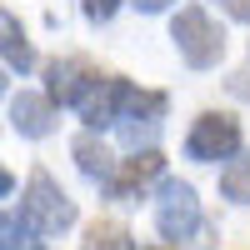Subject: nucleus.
Segmentation results:
<instances>
[{"label": "nucleus", "mask_w": 250, "mask_h": 250, "mask_svg": "<svg viewBox=\"0 0 250 250\" xmlns=\"http://www.w3.org/2000/svg\"><path fill=\"white\" fill-rule=\"evenodd\" d=\"M220 195L230 205H250V155H230V165L220 170Z\"/></svg>", "instance_id": "obj_12"}, {"label": "nucleus", "mask_w": 250, "mask_h": 250, "mask_svg": "<svg viewBox=\"0 0 250 250\" xmlns=\"http://www.w3.org/2000/svg\"><path fill=\"white\" fill-rule=\"evenodd\" d=\"M10 185H15V180H10V170H5V165H0V200L10 195Z\"/></svg>", "instance_id": "obj_18"}, {"label": "nucleus", "mask_w": 250, "mask_h": 250, "mask_svg": "<svg viewBox=\"0 0 250 250\" xmlns=\"http://www.w3.org/2000/svg\"><path fill=\"white\" fill-rule=\"evenodd\" d=\"M10 125H15V135H25V140H45L55 130V105H50V95H35V90H20L10 100Z\"/></svg>", "instance_id": "obj_8"}, {"label": "nucleus", "mask_w": 250, "mask_h": 250, "mask_svg": "<svg viewBox=\"0 0 250 250\" xmlns=\"http://www.w3.org/2000/svg\"><path fill=\"white\" fill-rule=\"evenodd\" d=\"M0 95H5V70H0Z\"/></svg>", "instance_id": "obj_19"}, {"label": "nucleus", "mask_w": 250, "mask_h": 250, "mask_svg": "<svg viewBox=\"0 0 250 250\" xmlns=\"http://www.w3.org/2000/svg\"><path fill=\"white\" fill-rule=\"evenodd\" d=\"M45 80H50V105H75L80 110V100L100 85V70L80 55H65V60H50Z\"/></svg>", "instance_id": "obj_7"}, {"label": "nucleus", "mask_w": 250, "mask_h": 250, "mask_svg": "<svg viewBox=\"0 0 250 250\" xmlns=\"http://www.w3.org/2000/svg\"><path fill=\"white\" fill-rule=\"evenodd\" d=\"M0 60L20 75L35 70V50H30V40H25V30H20V20L10 10H0Z\"/></svg>", "instance_id": "obj_9"}, {"label": "nucleus", "mask_w": 250, "mask_h": 250, "mask_svg": "<svg viewBox=\"0 0 250 250\" xmlns=\"http://www.w3.org/2000/svg\"><path fill=\"white\" fill-rule=\"evenodd\" d=\"M165 105H170V100H165L160 90H135L130 85V95H125V105H120V120H115L130 150H140V145L155 140L160 120H165Z\"/></svg>", "instance_id": "obj_5"}, {"label": "nucleus", "mask_w": 250, "mask_h": 250, "mask_svg": "<svg viewBox=\"0 0 250 250\" xmlns=\"http://www.w3.org/2000/svg\"><path fill=\"white\" fill-rule=\"evenodd\" d=\"M115 10H120V0H85V20H95V25H105Z\"/></svg>", "instance_id": "obj_14"}, {"label": "nucleus", "mask_w": 250, "mask_h": 250, "mask_svg": "<svg viewBox=\"0 0 250 250\" xmlns=\"http://www.w3.org/2000/svg\"><path fill=\"white\" fill-rule=\"evenodd\" d=\"M20 215H25L40 235H60V230L75 225V200L60 190L45 170H35L30 185H25V210H20Z\"/></svg>", "instance_id": "obj_3"}, {"label": "nucleus", "mask_w": 250, "mask_h": 250, "mask_svg": "<svg viewBox=\"0 0 250 250\" xmlns=\"http://www.w3.org/2000/svg\"><path fill=\"white\" fill-rule=\"evenodd\" d=\"M0 250H45V240H40V230L25 215L0 210Z\"/></svg>", "instance_id": "obj_11"}, {"label": "nucleus", "mask_w": 250, "mask_h": 250, "mask_svg": "<svg viewBox=\"0 0 250 250\" xmlns=\"http://www.w3.org/2000/svg\"><path fill=\"white\" fill-rule=\"evenodd\" d=\"M130 5H135V10H145V15H160L165 5H175V0H130Z\"/></svg>", "instance_id": "obj_16"}, {"label": "nucleus", "mask_w": 250, "mask_h": 250, "mask_svg": "<svg viewBox=\"0 0 250 250\" xmlns=\"http://www.w3.org/2000/svg\"><path fill=\"white\" fill-rule=\"evenodd\" d=\"M240 150V120L230 115H200L190 125V135H185V155L200 160V165H215V160H230Z\"/></svg>", "instance_id": "obj_4"}, {"label": "nucleus", "mask_w": 250, "mask_h": 250, "mask_svg": "<svg viewBox=\"0 0 250 250\" xmlns=\"http://www.w3.org/2000/svg\"><path fill=\"white\" fill-rule=\"evenodd\" d=\"M155 230H160L165 240H175V245H195V235H205L195 185H185V180H160V190H155Z\"/></svg>", "instance_id": "obj_2"}, {"label": "nucleus", "mask_w": 250, "mask_h": 250, "mask_svg": "<svg viewBox=\"0 0 250 250\" xmlns=\"http://www.w3.org/2000/svg\"><path fill=\"white\" fill-rule=\"evenodd\" d=\"M75 165H80V175L95 180V185H105V180L115 175V155H110L95 135H80V140H75Z\"/></svg>", "instance_id": "obj_10"}, {"label": "nucleus", "mask_w": 250, "mask_h": 250, "mask_svg": "<svg viewBox=\"0 0 250 250\" xmlns=\"http://www.w3.org/2000/svg\"><path fill=\"white\" fill-rule=\"evenodd\" d=\"M220 5H225L230 20H250V0H220Z\"/></svg>", "instance_id": "obj_15"}, {"label": "nucleus", "mask_w": 250, "mask_h": 250, "mask_svg": "<svg viewBox=\"0 0 250 250\" xmlns=\"http://www.w3.org/2000/svg\"><path fill=\"white\" fill-rule=\"evenodd\" d=\"M170 40L190 70H210L225 60V30L220 20H210L205 5H180V15L170 20Z\"/></svg>", "instance_id": "obj_1"}, {"label": "nucleus", "mask_w": 250, "mask_h": 250, "mask_svg": "<svg viewBox=\"0 0 250 250\" xmlns=\"http://www.w3.org/2000/svg\"><path fill=\"white\" fill-rule=\"evenodd\" d=\"M160 170H165L160 150H155V145H145L140 155H130V160H115V175H110L105 185H100V190H105V200L135 205V200H140V190H145V185H150Z\"/></svg>", "instance_id": "obj_6"}, {"label": "nucleus", "mask_w": 250, "mask_h": 250, "mask_svg": "<svg viewBox=\"0 0 250 250\" xmlns=\"http://www.w3.org/2000/svg\"><path fill=\"white\" fill-rule=\"evenodd\" d=\"M230 90H235V95H245V100H250V70H240V75H235V80H230Z\"/></svg>", "instance_id": "obj_17"}, {"label": "nucleus", "mask_w": 250, "mask_h": 250, "mask_svg": "<svg viewBox=\"0 0 250 250\" xmlns=\"http://www.w3.org/2000/svg\"><path fill=\"white\" fill-rule=\"evenodd\" d=\"M80 250H135V240H130V230H125V225L100 220V225H90V230H85Z\"/></svg>", "instance_id": "obj_13"}]
</instances>
